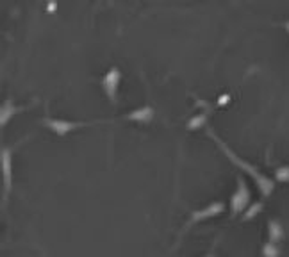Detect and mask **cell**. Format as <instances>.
I'll return each mask as SVG.
<instances>
[{
	"instance_id": "9c48e42d",
	"label": "cell",
	"mask_w": 289,
	"mask_h": 257,
	"mask_svg": "<svg viewBox=\"0 0 289 257\" xmlns=\"http://www.w3.org/2000/svg\"><path fill=\"white\" fill-rule=\"evenodd\" d=\"M278 230H280V228H278V225L277 223H271V236L275 237V239L280 236V232H278Z\"/></svg>"
},
{
	"instance_id": "ba28073f",
	"label": "cell",
	"mask_w": 289,
	"mask_h": 257,
	"mask_svg": "<svg viewBox=\"0 0 289 257\" xmlns=\"http://www.w3.org/2000/svg\"><path fill=\"white\" fill-rule=\"evenodd\" d=\"M287 166H284V168H278L277 170V179L278 180H282V182H285L287 180Z\"/></svg>"
},
{
	"instance_id": "6da1fadb",
	"label": "cell",
	"mask_w": 289,
	"mask_h": 257,
	"mask_svg": "<svg viewBox=\"0 0 289 257\" xmlns=\"http://www.w3.org/2000/svg\"><path fill=\"white\" fill-rule=\"evenodd\" d=\"M207 134L211 136V138L214 139L216 143H218V147H220L221 150H223L225 154H227V157H228V159H230V161H232L234 164H237V166H239V168H243L244 171H248L250 175H252L253 179H255L257 186L261 188V191L264 193V195H269V193H271V189H273V180H271V179H268V177H266V175H262V173H259V170H257V168H253L252 164H248V163H246V161H243V159H241L239 155H236V154H234V152L227 147V143H223V141H221V139L218 138V136H216L214 132L211 131V129H209V131H207Z\"/></svg>"
},
{
	"instance_id": "277c9868",
	"label": "cell",
	"mask_w": 289,
	"mask_h": 257,
	"mask_svg": "<svg viewBox=\"0 0 289 257\" xmlns=\"http://www.w3.org/2000/svg\"><path fill=\"white\" fill-rule=\"evenodd\" d=\"M237 186H239V188H237V191L234 193V196H232V211L234 212L243 211L250 202V191H248V188H246V184H244L243 177H237Z\"/></svg>"
},
{
	"instance_id": "7a4b0ae2",
	"label": "cell",
	"mask_w": 289,
	"mask_h": 257,
	"mask_svg": "<svg viewBox=\"0 0 289 257\" xmlns=\"http://www.w3.org/2000/svg\"><path fill=\"white\" fill-rule=\"evenodd\" d=\"M43 123H45L52 132H56L57 136H66L70 134V132L81 129V127L90 125V123H84V122H68V120H57V118H45Z\"/></svg>"
},
{
	"instance_id": "3957f363",
	"label": "cell",
	"mask_w": 289,
	"mask_h": 257,
	"mask_svg": "<svg viewBox=\"0 0 289 257\" xmlns=\"http://www.w3.org/2000/svg\"><path fill=\"white\" fill-rule=\"evenodd\" d=\"M120 81H122V72H120L116 66L107 72L102 79V86H104V91H106L107 98H109L111 102H116V95H118V86H120Z\"/></svg>"
},
{
	"instance_id": "5b68a950",
	"label": "cell",
	"mask_w": 289,
	"mask_h": 257,
	"mask_svg": "<svg viewBox=\"0 0 289 257\" xmlns=\"http://www.w3.org/2000/svg\"><path fill=\"white\" fill-rule=\"evenodd\" d=\"M152 118H154V107L152 106H143V107H139V109H134L129 114H125V120H129V122L148 123V122H152Z\"/></svg>"
},
{
	"instance_id": "30bf717a",
	"label": "cell",
	"mask_w": 289,
	"mask_h": 257,
	"mask_svg": "<svg viewBox=\"0 0 289 257\" xmlns=\"http://www.w3.org/2000/svg\"><path fill=\"white\" fill-rule=\"evenodd\" d=\"M259 209H261V204H257V205H255V207H253V209H250V211L246 212V216H244V218H252L253 214H255V212L259 211Z\"/></svg>"
},
{
	"instance_id": "8992f818",
	"label": "cell",
	"mask_w": 289,
	"mask_h": 257,
	"mask_svg": "<svg viewBox=\"0 0 289 257\" xmlns=\"http://www.w3.org/2000/svg\"><path fill=\"white\" fill-rule=\"evenodd\" d=\"M17 113V107L13 106V102L11 100H8V102L4 104V106L0 107V127H4L6 123L11 120V116L13 114Z\"/></svg>"
},
{
	"instance_id": "52a82bcc",
	"label": "cell",
	"mask_w": 289,
	"mask_h": 257,
	"mask_svg": "<svg viewBox=\"0 0 289 257\" xmlns=\"http://www.w3.org/2000/svg\"><path fill=\"white\" fill-rule=\"evenodd\" d=\"M205 120H207V116H205V114H198V116H195V118L189 120V123H187V129H189V131H193V129H198V127L204 125Z\"/></svg>"
}]
</instances>
